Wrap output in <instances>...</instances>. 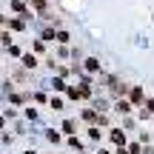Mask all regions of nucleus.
I'll use <instances>...</instances> for the list:
<instances>
[{"label": "nucleus", "mask_w": 154, "mask_h": 154, "mask_svg": "<svg viewBox=\"0 0 154 154\" xmlns=\"http://www.w3.org/2000/svg\"><path fill=\"white\" fill-rule=\"evenodd\" d=\"M29 6H32V11H37L40 17L49 11V0H29Z\"/></svg>", "instance_id": "6e6552de"}, {"label": "nucleus", "mask_w": 154, "mask_h": 154, "mask_svg": "<svg viewBox=\"0 0 154 154\" xmlns=\"http://www.w3.org/2000/svg\"><path fill=\"white\" fill-rule=\"evenodd\" d=\"M32 51H34V54H43V51H46V40H34V43H32Z\"/></svg>", "instance_id": "4468645a"}, {"label": "nucleus", "mask_w": 154, "mask_h": 154, "mask_svg": "<svg viewBox=\"0 0 154 154\" xmlns=\"http://www.w3.org/2000/svg\"><path fill=\"white\" fill-rule=\"evenodd\" d=\"M26 3H29V0H26Z\"/></svg>", "instance_id": "c85d7f7f"}, {"label": "nucleus", "mask_w": 154, "mask_h": 154, "mask_svg": "<svg viewBox=\"0 0 154 154\" xmlns=\"http://www.w3.org/2000/svg\"><path fill=\"white\" fill-rule=\"evenodd\" d=\"M6 29H9V32H26V20H23V17H9Z\"/></svg>", "instance_id": "20e7f679"}, {"label": "nucleus", "mask_w": 154, "mask_h": 154, "mask_svg": "<svg viewBox=\"0 0 154 154\" xmlns=\"http://www.w3.org/2000/svg\"><path fill=\"white\" fill-rule=\"evenodd\" d=\"M23 154H37V151H34V149H29V151H23Z\"/></svg>", "instance_id": "cd10ccee"}, {"label": "nucleus", "mask_w": 154, "mask_h": 154, "mask_svg": "<svg viewBox=\"0 0 154 154\" xmlns=\"http://www.w3.org/2000/svg\"><path fill=\"white\" fill-rule=\"evenodd\" d=\"M140 151H143V146H140V143H131V146H128V154H140Z\"/></svg>", "instance_id": "393cba45"}, {"label": "nucleus", "mask_w": 154, "mask_h": 154, "mask_svg": "<svg viewBox=\"0 0 154 154\" xmlns=\"http://www.w3.org/2000/svg\"><path fill=\"white\" fill-rule=\"evenodd\" d=\"M88 137H91V140H100V137H103V131H100L97 126H91V128H88Z\"/></svg>", "instance_id": "5701e85b"}, {"label": "nucleus", "mask_w": 154, "mask_h": 154, "mask_svg": "<svg viewBox=\"0 0 154 154\" xmlns=\"http://www.w3.org/2000/svg\"><path fill=\"white\" fill-rule=\"evenodd\" d=\"M126 94H128V83H120V80H117L114 86H111V97H114V100L126 97Z\"/></svg>", "instance_id": "39448f33"}, {"label": "nucleus", "mask_w": 154, "mask_h": 154, "mask_svg": "<svg viewBox=\"0 0 154 154\" xmlns=\"http://www.w3.org/2000/svg\"><path fill=\"white\" fill-rule=\"evenodd\" d=\"M20 66H23V69H37V66H40V63H37V54H34V51L20 54Z\"/></svg>", "instance_id": "7ed1b4c3"}, {"label": "nucleus", "mask_w": 154, "mask_h": 154, "mask_svg": "<svg viewBox=\"0 0 154 154\" xmlns=\"http://www.w3.org/2000/svg\"><path fill=\"white\" fill-rule=\"evenodd\" d=\"M74 128H77L74 120H66V123H63V131H66V134H74Z\"/></svg>", "instance_id": "412c9836"}, {"label": "nucleus", "mask_w": 154, "mask_h": 154, "mask_svg": "<svg viewBox=\"0 0 154 154\" xmlns=\"http://www.w3.org/2000/svg\"><path fill=\"white\" fill-rule=\"evenodd\" d=\"M49 106H51L54 111H63V97H51V100H49Z\"/></svg>", "instance_id": "f3484780"}, {"label": "nucleus", "mask_w": 154, "mask_h": 154, "mask_svg": "<svg viewBox=\"0 0 154 154\" xmlns=\"http://www.w3.org/2000/svg\"><path fill=\"white\" fill-rule=\"evenodd\" d=\"M69 146H72V149H77V151L83 149V143H80V140H77V137H69Z\"/></svg>", "instance_id": "b1692460"}, {"label": "nucleus", "mask_w": 154, "mask_h": 154, "mask_svg": "<svg viewBox=\"0 0 154 154\" xmlns=\"http://www.w3.org/2000/svg\"><path fill=\"white\" fill-rule=\"evenodd\" d=\"M83 72H88V74H100V69H103V63H100V57H83Z\"/></svg>", "instance_id": "f257e3e1"}, {"label": "nucleus", "mask_w": 154, "mask_h": 154, "mask_svg": "<svg viewBox=\"0 0 154 154\" xmlns=\"http://www.w3.org/2000/svg\"><path fill=\"white\" fill-rule=\"evenodd\" d=\"M111 143H117V146H126V131H123V128H111Z\"/></svg>", "instance_id": "9d476101"}, {"label": "nucleus", "mask_w": 154, "mask_h": 154, "mask_svg": "<svg viewBox=\"0 0 154 154\" xmlns=\"http://www.w3.org/2000/svg\"><path fill=\"white\" fill-rule=\"evenodd\" d=\"M134 106H131V100H126V97H120V100H114V111L117 114H128Z\"/></svg>", "instance_id": "423d86ee"}, {"label": "nucleus", "mask_w": 154, "mask_h": 154, "mask_svg": "<svg viewBox=\"0 0 154 154\" xmlns=\"http://www.w3.org/2000/svg\"><path fill=\"white\" fill-rule=\"evenodd\" d=\"M46 140H49V143H60V134H57L54 128H49V131H46Z\"/></svg>", "instance_id": "a211bd4d"}, {"label": "nucleus", "mask_w": 154, "mask_h": 154, "mask_svg": "<svg viewBox=\"0 0 154 154\" xmlns=\"http://www.w3.org/2000/svg\"><path fill=\"white\" fill-rule=\"evenodd\" d=\"M6 23H9V17H6V14H0V29H6Z\"/></svg>", "instance_id": "a878e982"}, {"label": "nucleus", "mask_w": 154, "mask_h": 154, "mask_svg": "<svg viewBox=\"0 0 154 154\" xmlns=\"http://www.w3.org/2000/svg\"><path fill=\"white\" fill-rule=\"evenodd\" d=\"M9 100H11L14 106H20V103H23L26 97H23V94H17V91H9Z\"/></svg>", "instance_id": "aec40b11"}, {"label": "nucleus", "mask_w": 154, "mask_h": 154, "mask_svg": "<svg viewBox=\"0 0 154 154\" xmlns=\"http://www.w3.org/2000/svg\"><path fill=\"white\" fill-rule=\"evenodd\" d=\"M51 86H54V91H66V88H69V86H66V77H60V74L51 80Z\"/></svg>", "instance_id": "ddd939ff"}, {"label": "nucleus", "mask_w": 154, "mask_h": 154, "mask_svg": "<svg viewBox=\"0 0 154 154\" xmlns=\"http://www.w3.org/2000/svg\"><path fill=\"white\" fill-rule=\"evenodd\" d=\"M83 120H86V123H100V114L94 109H86V111H83Z\"/></svg>", "instance_id": "f8f14e48"}, {"label": "nucleus", "mask_w": 154, "mask_h": 154, "mask_svg": "<svg viewBox=\"0 0 154 154\" xmlns=\"http://www.w3.org/2000/svg\"><path fill=\"white\" fill-rule=\"evenodd\" d=\"M128 100H131V106H143L146 91H143L140 86H128Z\"/></svg>", "instance_id": "f03ea898"}, {"label": "nucleus", "mask_w": 154, "mask_h": 154, "mask_svg": "<svg viewBox=\"0 0 154 154\" xmlns=\"http://www.w3.org/2000/svg\"><path fill=\"white\" fill-rule=\"evenodd\" d=\"M114 154H128V151H126V146H117V151H114Z\"/></svg>", "instance_id": "bb28decb"}, {"label": "nucleus", "mask_w": 154, "mask_h": 154, "mask_svg": "<svg viewBox=\"0 0 154 154\" xmlns=\"http://www.w3.org/2000/svg\"><path fill=\"white\" fill-rule=\"evenodd\" d=\"M66 94H69V100H83L80 88H72V86H69V88H66Z\"/></svg>", "instance_id": "dca6fc26"}, {"label": "nucleus", "mask_w": 154, "mask_h": 154, "mask_svg": "<svg viewBox=\"0 0 154 154\" xmlns=\"http://www.w3.org/2000/svg\"><path fill=\"white\" fill-rule=\"evenodd\" d=\"M140 117H154V97H146L143 100V109H140Z\"/></svg>", "instance_id": "0eeeda50"}, {"label": "nucleus", "mask_w": 154, "mask_h": 154, "mask_svg": "<svg viewBox=\"0 0 154 154\" xmlns=\"http://www.w3.org/2000/svg\"><path fill=\"white\" fill-rule=\"evenodd\" d=\"M57 57H60V60H66V57H72V49H69V46H60V49H57Z\"/></svg>", "instance_id": "6ab92c4d"}, {"label": "nucleus", "mask_w": 154, "mask_h": 154, "mask_svg": "<svg viewBox=\"0 0 154 154\" xmlns=\"http://www.w3.org/2000/svg\"><path fill=\"white\" fill-rule=\"evenodd\" d=\"M54 43L57 46H69V43H72V34H69L66 29H57V32H54Z\"/></svg>", "instance_id": "1a4fd4ad"}, {"label": "nucleus", "mask_w": 154, "mask_h": 154, "mask_svg": "<svg viewBox=\"0 0 154 154\" xmlns=\"http://www.w3.org/2000/svg\"><path fill=\"white\" fill-rule=\"evenodd\" d=\"M54 32H57V29L49 23V26H46L43 32H40V40H46V43H54Z\"/></svg>", "instance_id": "9b49d317"}, {"label": "nucleus", "mask_w": 154, "mask_h": 154, "mask_svg": "<svg viewBox=\"0 0 154 154\" xmlns=\"http://www.w3.org/2000/svg\"><path fill=\"white\" fill-rule=\"evenodd\" d=\"M0 46H3V49H6V46H11V32H9V29L0 32Z\"/></svg>", "instance_id": "2eb2a0df"}, {"label": "nucleus", "mask_w": 154, "mask_h": 154, "mask_svg": "<svg viewBox=\"0 0 154 154\" xmlns=\"http://www.w3.org/2000/svg\"><path fill=\"white\" fill-rule=\"evenodd\" d=\"M6 51H9L11 57H20V54H23V51H20V46H14V43H11V46H6Z\"/></svg>", "instance_id": "4be33fe9"}]
</instances>
